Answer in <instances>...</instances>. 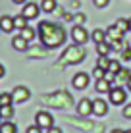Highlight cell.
Segmentation results:
<instances>
[{"instance_id": "cell-1", "label": "cell", "mask_w": 131, "mask_h": 133, "mask_svg": "<svg viewBox=\"0 0 131 133\" xmlns=\"http://www.w3.org/2000/svg\"><path fill=\"white\" fill-rule=\"evenodd\" d=\"M39 39L46 48H56L66 41V31L62 25L52 21H40L39 25Z\"/></svg>"}, {"instance_id": "cell-12", "label": "cell", "mask_w": 131, "mask_h": 133, "mask_svg": "<svg viewBox=\"0 0 131 133\" xmlns=\"http://www.w3.org/2000/svg\"><path fill=\"white\" fill-rule=\"evenodd\" d=\"M13 29H16V27H13V17H10V16H2L0 17V31L12 33Z\"/></svg>"}, {"instance_id": "cell-38", "label": "cell", "mask_w": 131, "mask_h": 133, "mask_svg": "<svg viewBox=\"0 0 131 133\" xmlns=\"http://www.w3.org/2000/svg\"><path fill=\"white\" fill-rule=\"evenodd\" d=\"M127 87H129V93H131V79L127 81Z\"/></svg>"}, {"instance_id": "cell-37", "label": "cell", "mask_w": 131, "mask_h": 133, "mask_svg": "<svg viewBox=\"0 0 131 133\" xmlns=\"http://www.w3.org/2000/svg\"><path fill=\"white\" fill-rule=\"evenodd\" d=\"M110 133H125V131H121V129H112Z\"/></svg>"}, {"instance_id": "cell-24", "label": "cell", "mask_w": 131, "mask_h": 133, "mask_svg": "<svg viewBox=\"0 0 131 133\" xmlns=\"http://www.w3.org/2000/svg\"><path fill=\"white\" fill-rule=\"evenodd\" d=\"M6 104H13L12 93H2L0 95V106H6Z\"/></svg>"}, {"instance_id": "cell-28", "label": "cell", "mask_w": 131, "mask_h": 133, "mask_svg": "<svg viewBox=\"0 0 131 133\" xmlns=\"http://www.w3.org/2000/svg\"><path fill=\"white\" fill-rule=\"evenodd\" d=\"M93 75H94V79H104V75H106V70H102V68H94Z\"/></svg>"}, {"instance_id": "cell-2", "label": "cell", "mask_w": 131, "mask_h": 133, "mask_svg": "<svg viewBox=\"0 0 131 133\" xmlns=\"http://www.w3.org/2000/svg\"><path fill=\"white\" fill-rule=\"evenodd\" d=\"M62 60L66 64H79L81 60H85V50L81 48V44H73V46H67L62 54Z\"/></svg>"}, {"instance_id": "cell-4", "label": "cell", "mask_w": 131, "mask_h": 133, "mask_svg": "<svg viewBox=\"0 0 131 133\" xmlns=\"http://www.w3.org/2000/svg\"><path fill=\"white\" fill-rule=\"evenodd\" d=\"M108 97H110V102L114 104V106H120V104L125 102V97H127V93H125L123 87H112L110 93H108Z\"/></svg>"}, {"instance_id": "cell-9", "label": "cell", "mask_w": 131, "mask_h": 133, "mask_svg": "<svg viewBox=\"0 0 131 133\" xmlns=\"http://www.w3.org/2000/svg\"><path fill=\"white\" fill-rule=\"evenodd\" d=\"M77 112H79V116H89V114H93V100H89V98H81L79 102H77Z\"/></svg>"}, {"instance_id": "cell-10", "label": "cell", "mask_w": 131, "mask_h": 133, "mask_svg": "<svg viewBox=\"0 0 131 133\" xmlns=\"http://www.w3.org/2000/svg\"><path fill=\"white\" fill-rule=\"evenodd\" d=\"M108 112V102L102 98H96L93 100V114L94 116H104V114Z\"/></svg>"}, {"instance_id": "cell-35", "label": "cell", "mask_w": 131, "mask_h": 133, "mask_svg": "<svg viewBox=\"0 0 131 133\" xmlns=\"http://www.w3.org/2000/svg\"><path fill=\"white\" fill-rule=\"evenodd\" d=\"M4 73H6V68H4L2 64H0V79H2V77H4Z\"/></svg>"}, {"instance_id": "cell-15", "label": "cell", "mask_w": 131, "mask_h": 133, "mask_svg": "<svg viewBox=\"0 0 131 133\" xmlns=\"http://www.w3.org/2000/svg\"><path fill=\"white\" fill-rule=\"evenodd\" d=\"M12 116H13V106H12V104H6V106H0V118H2L4 122H8Z\"/></svg>"}, {"instance_id": "cell-8", "label": "cell", "mask_w": 131, "mask_h": 133, "mask_svg": "<svg viewBox=\"0 0 131 133\" xmlns=\"http://www.w3.org/2000/svg\"><path fill=\"white\" fill-rule=\"evenodd\" d=\"M89 75L85 71H81V73H75L73 75V81H71V85L75 87V89H79V91H83V89H87L89 87Z\"/></svg>"}, {"instance_id": "cell-40", "label": "cell", "mask_w": 131, "mask_h": 133, "mask_svg": "<svg viewBox=\"0 0 131 133\" xmlns=\"http://www.w3.org/2000/svg\"><path fill=\"white\" fill-rule=\"evenodd\" d=\"M125 133H131V129H129V131H125Z\"/></svg>"}, {"instance_id": "cell-22", "label": "cell", "mask_w": 131, "mask_h": 133, "mask_svg": "<svg viewBox=\"0 0 131 133\" xmlns=\"http://www.w3.org/2000/svg\"><path fill=\"white\" fill-rule=\"evenodd\" d=\"M0 133H16V125L8 120V122H2L0 123Z\"/></svg>"}, {"instance_id": "cell-25", "label": "cell", "mask_w": 131, "mask_h": 133, "mask_svg": "<svg viewBox=\"0 0 131 133\" xmlns=\"http://www.w3.org/2000/svg\"><path fill=\"white\" fill-rule=\"evenodd\" d=\"M108 64H110V58H108V56H98V60H96V68L108 70Z\"/></svg>"}, {"instance_id": "cell-3", "label": "cell", "mask_w": 131, "mask_h": 133, "mask_svg": "<svg viewBox=\"0 0 131 133\" xmlns=\"http://www.w3.org/2000/svg\"><path fill=\"white\" fill-rule=\"evenodd\" d=\"M89 31L85 29L83 25H73L71 27V39H73V43L75 44H85L89 41Z\"/></svg>"}, {"instance_id": "cell-32", "label": "cell", "mask_w": 131, "mask_h": 133, "mask_svg": "<svg viewBox=\"0 0 131 133\" xmlns=\"http://www.w3.org/2000/svg\"><path fill=\"white\" fill-rule=\"evenodd\" d=\"M123 116H125V118H127V120H131V102H129V104H127V106H125V108H123Z\"/></svg>"}, {"instance_id": "cell-41", "label": "cell", "mask_w": 131, "mask_h": 133, "mask_svg": "<svg viewBox=\"0 0 131 133\" xmlns=\"http://www.w3.org/2000/svg\"><path fill=\"white\" fill-rule=\"evenodd\" d=\"M0 123H2V118H0Z\"/></svg>"}, {"instance_id": "cell-30", "label": "cell", "mask_w": 131, "mask_h": 133, "mask_svg": "<svg viewBox=\"0 0 131 133\" xmlns=\"http://www.w3.org/2000/svg\"><path fill=\"white\" fill-rule=\"evenodd\" d=\"M93 4L96 8H106L108 4H110V0H93Z\"/></svg>"}, {"instance_id": "cell-26", "label": "cell", "mask_w": 131, "mask_h": 133, "mask_svg": "<svg viewBox=\"0 0 131 133\" xmlns=\"http://www.w3.org/2000/svg\"><path fill=\"white\" fill-rule=\"evenodd\" d=\"M120 70H121L120 62H118V60H110V64H108V70H106V71H112V73H118Z\"/></svg>"}, {"instance_id": "cell-11", "label": "cell", "mask_w": 131, "mask_h": 133, "mask_svg": "<svg viewBox=\"0 0 131 133\" xmlns=\"http://www.w3.org/2000/svg\"><path fill=\"white\" fill-rule=\"evenodd\" d=\"M123 39V31H120L116 25H110L106 29V41H121Z\"/></svg>"}, {"instance_id": "cell-27", "label": "cell", "mask_w": 131, "mask_h": 133, "mask_svg": "<svg viewBox=\"0 0 131 133\" xmlns=\"http://www.w3.org/2000/svg\"><path fill=\"white\" fill-rule=\"evenodd\" d=\"M123 41V39H121ZM121 41H108V43H110V48L112 50H123L125 46H123V43H121Z\"/></svg>"}, {"instance_id": "cell-5", "label": "cell", "mask_w": 131, "mask_h": 133, "mask_svg": "<svg viewBox=\"0 0 131 133\" xmlns=\"http://www.w3.org/2000/svg\"><path fill=\"white\" fill-rule=\"evenodd\" d=\"M35 123H37L40 129H50L54 125V118L48 112H37L35 114Z\"/></svg>"}, {"instance_id": "cell-14", "label": "cell", "mask_w": 131, "mask_h": 133, "mask_svg": "<svg viewBox=\"0 0 131 133\" xmlns=\"http://www.w3.org/2000/svg\"><path fill=\"white\" fill-rule=\"evenodd\" d=\"M94 89H96V93H110L112 85H110V81H106V79H96Z\"/></svg>"}, {"instance_id": "cell-7", "label": "cell", "mask_w": 131, "mask_h": 133, "mask_svg": "<svg viewBox=\"0 0 131 133\" xmlns=\"http://www.w3.org/2000/svg\"><path fill=\"white\" fill-rule=\"evenodd\" d=\"M21 14H23L25 19H37L39 14H40V8L35 2H27L25 6H23V10H21Z\"/></svg>"}, {"instance_id": "cell-18", "label": "cell", "mask_w": 131, "mask_h": 133, "mask_svg": "<svg viewBox=\"0 0 131 133\" xmlns=\"http://www.w3.org/2000/svg\"><path fill=\"white\" fill-rule=\"evenodd\" d=\"M131 79V73H129V70H123V68H121V70L116 73V81H118V83H125L127 85V81Z\"/></svg>"}, {"instance_id": "cell-29", "label": "cell", "mask_w": 131, "mask_h": 133, "mask_svg": "<svg viewBox=\"0 0 131 133\" xmlns=\"http://www.w3.org/2000/svg\"><path fill=\"white\" fill-rule=\"evenodd\" d=\"M121 60H125V62L131 60V48H123L121 50Z\"/></svg>"}, {"instance_id": "cell-31", "label": "cell", "mask_w": 131, "mask_h": 133, "mask_svg": "<svg viewBox=\"0 0 131 133\" xmlns=\"http://www.w3.org/2000/svg\"><path fill=\"white\" fill-rule=\"evenodd\" d=\"M25 133H40V127L37 125V123H33V125H29L25 129Z\"/></svg>"}, {"instance_id": "cell-39", "label": "cell", "mask_w": 131, "mask_h": 133, "mask_svg": "<svg viewBox=\"0 0 131 133\" xmlns=\"http://www.w3.org/2000/svg\"><path fill=\"white\" fill-rule=\"evenodd\" d=\"M129 31H131V17H129Z\"/></svg>"}, {"instance_id": "cell-17", "label": "cell", "mask_w": 131, "mask_h": 133, "mask_svg": "<svg viewBox=\"0 0 131 133\" xmlns=\"http://www.w3.org/2000/svg\"><path fill=\"white\" fill-rule=\"evenodd\" d=\"M58 8V4H56V0H43L40 2V10L43 12H48V14H52L54 10Z\"/></svg>"}, {"instance_id": "cell-13", "label": "cell", "mask_w": 131, "mask_h": 133, "mask_svg": "<svg viewBox=\"0 0 131 133\" xmlns=\"http://www.w3.org/2000/svg\"><path fill=\"white\" fill-rule=\"evenodd\" d=\"M12 46L16 50H27V48H29V41H25L21 35H17V37L12 39Z\"/></svg>"}, {"instance_id": "cell-6", "label": "cell", "mask_w": 131, "mask_h": 133, "mask_svg": "<svg viewBox=\"0 0 131 133\" xmlns=\"http://www.w3.org/2000/svg\"><path fill=\"white\" fill-rule=\"evenodd\" d=\"M29 97H31L29 89H27V87H23V85H17L16 89L12 91V98H13V102H17V104L27 102V100H29Z\"/></svg>"}, {"instance_id": "cell-33", "label": "cell", "mask_w": 131, "mask_h": 133, "mask_svg": "<svg viewBox=\"0 0 131 133\" xmlns=\"http://www.w3.org/2000/svg\"><path fill=\"white\" fill-rule=\"evenodd\" d=\"M75 21H77L75 25H81V21H85V14H77V16H75Z\"/></svg>"}, {"instance_id": "cell-20", "label": "cell", "mask_w": 131, "mask_h": 133, "mask_svg": "<svg viewBox=\"0 0 131 133\" xmlns=\"http://www.w3.org/2000/svg\"><path fill=\"white\" fill-rule=\"evenodd\" d=\"M91 39L94 41V43H104L106 41V31L104 29H94L91 33Z\"/></svg>"}, {"instance_id": "cell-21", "label": "cell", "mask_w": 131, "mask_h": 133, "mask_svg": "<svg viewBox=\"0 0 131 133\" xmlns=\"http://www.w3.org/2000/svg\"><path fill=\"white\" fill-rule=\"evenodd\" d=\"M27 21H29V19H25V17H23V14H19V16H16V17H13V27L21 31L23 27H27Z\"/></svg>"}, {"instance_id": "cell-36", "label": "cell", "mask_w": 131, "mask_h": 133, "mask_svg": "<svg viewBox=\"0 0 131 133\" xmlns=\"http://www.w3.org/2000/svg\"><path fill=\"white\" fill-rule=\"evenodd\" d=\"M13 4H27V0H12Z\"/></svg>"}, {"instance_id": "cell-19", "label": "cell", "mask_w": 131, "mask_h": 133, "mask_svg": "<svg viewBox=\"0 0 131 133\" xmlns=\"http://www.w3.org/2000/svg\"><path fill=\"white\" fill-rule=\"evenodd\" d=\"M19 35L23 37L25 41H33L35 37H37V31H35L33 27H29V25H27V27H23V29L19 31Z\"/></svg>"}, {"instance_id": "cell-34", "label": "cell", "mask_w": 131, "mask_h": 133, "mask_svg": "<svg viewBox=\"0 0 131 133\" xmlns=\"http://www.w3.org/2000/svg\"><path fill=\"white\" fill-rule=\"evenodd\" d=\"M46 133H62V129H60V127H56V125H52L50 129H46Z\"/></svg>"}, {"instance_id": "cell-16", "label": "cell", "mask_w": 131, "mask_h": 133, "mask_svg": "<svg viewBox=\"0 0 131 133\" xmlns=\"http://www.w3.org/2000/svg\"><path fill=\"white\" fill-rule=\"evenodd\" d=\"M96 52H98V56H108V54L112 52L110 43H108V41H104V43H96Z\"/></svg>"}, {"instance_id": "cell-23", "label": "cell", "mask_w": 131, "mask_h": 133, "mask_svg": "<svg viewBox=\"0 0 131 133\" xmlns=\"http://www.w3.org/2000/svg\"><path fill=\"white\" fill-rule=\"evenodd\" d=\"M114 25L118 27L120 31H123V33H125V31H129V19H125V17H120V19L116 21Z\"/></svg>"}]
</instances>
